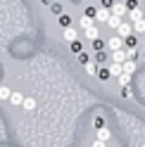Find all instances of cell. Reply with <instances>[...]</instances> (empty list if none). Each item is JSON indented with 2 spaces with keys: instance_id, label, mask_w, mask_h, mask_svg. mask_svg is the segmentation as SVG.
Returning a JSON list of instances; mask_svg holds the SVG:
<instances>
[{
  "instance_id": "1",
  "label": "cell",
  "mask_w": 145,
  "mask_h": 147,
  "mask_svg": "<svg viewBox=\"0 0 145 147\" xmlns=\"http://www.w3.org/2000/svg\"><path fill=\"white\" fill-rule=\"evenodd\" d=\"M124 48H126V40L119 38V36H112V38L107 40V50H110V52H119V50H124Z\"/></svg>"
},
{
  "instance_id": "2",
  "label": "cell",
  "mask_w": 145,
  "mask_h": 147,
  "mask_svg": "<svg viewBox=\"0 0 145 147\" xmlns=\"http://www.w3.org/2000/svg\"><path fill=\"white\" fill-rule=\"evenodd\" d=\"M131 33H133V24L131 22H121V26L117 29V36L126 40V38H131Z\"/></svg>"
},
{
  "instance_id": "3",
  "label": "cell",
  "mask_w": 145,
  "mask_h": 147,
  "mask_svg": "<svg viewBox=\"0 0 145 147\" xmlns=\"http://www.w3.org/2000/svg\"><path fill=\"white\" fill-rule=\"evenodd\" d=\"M112 14H117V17H121V19H124V17L129 14V5L121 3V0H117V5L112 7Z\"/></svg>"
},
{
  "instance_id": "4",
  "label": "cell",
  "mask_w": 145,
  "mask_h": 147,
  "mask_svg": "<svg viewBox=\"0 0 145 147\" xmlns=\"http://www.w3.org/2000/svg\"><path fill=\"white\" fill-rule=\"evenodd\" d=\"M110 17H112V10H107V7H98L95 22H102V24H107V22H110Z\"/></svg>"
},
{
  "instance_id": "5",
  "label": "cell",
  "mask_w": 145,
  "mask_h": 147,
  "mask_svg": "<svg viewBox=\"0 0 145 147\" xmlns=\"http://www.w3.org/2000/svg\"><path fill=\"white\" fill-rule=\"evenodd\" d=\"M62 38H64L69 45H71V43H76V40H79V36H76V29H74V26L64 29V31H62Z\"/></svg>"
},
{
  "instance_id": "6",
  "label": "cell",
  "mask_w": 145,
  "mask_h": 147,
  "mask_svg": "<svg viewBox=\"0 0 145 147\" xmlns=\"http://www.w3.org/2000/svg\"><path fill=\"white\" fill-rule=\"evenodd\" d=\"M126 17H129V22H131V24H136V22L145 19V17H143V10H140V7H133V10H129V14H126Z\"/></svg>"
},
{
  "instance_id": "7",
  "label": "cell",
  "mask_w": 145,
  "mask_h": 147,
  "mask_svg": "<svg viewBox=\"0 0 145 147\" xmlns=\"http://www.w3.org/2000/svg\"><path fill=\"white\" fill-rule=\"evenodd\" d=\"M83 36H86L90 43H95L98 38H100V31H98V26H90V29H86V31H83Z\"/></svg>"
},
{
  "instance_id": "8",
  "label": "cell",
  "mask_w": 145,
  "mask_h": 147,
  "mask_svg": "<svg viewBox=\"0 0 145 147\" xmlns=\"http://www.w3.org/2000/svg\"><path fill=\"white\" fill-rule=\"evenodd\" d=\"M110 138H112V131H110L107 126H105V128H100V131L95 133V140H102V142H107Z\"/></svg>"
},
{
  "instance_id": "9",
  "label": "cell",
  "mask_w": 145,
  "mask_h": 147,
  "mask_svg": "<svg viewBox=\"0 0 145 147\" xmlns=\"http://www.w3.org/2000/svg\"><path fill=\"white\" fill-rule=\"evenodd\" d=\"M112 62H114V64H124V62H129V57H126V50L112 52Z\"/></svg>"
},
{
  "instance_id": "10",
  "label": "cell",
  "mask_w": 145,
  "mask_h": 147,
  "mask_svg": "<svg viewBox=\"0 0 145 147\" xmlns=\"http://www.w3.org/2000/svg\"><path fill=\"white\" fill-rule=\"evenodd\" d=\"M24 100H26V97H24L22 93H12V97H10V105H12V107H24Z\"/></svg>"
},
{
  "instance_id": "11",
  "label": "cell",
  "mask_w": 145,
  "mask_h": 147,
  "mask_svg": "<svg viewBox=\"0 0 145 147\" xmlns=\"http://www.w3.org/2000/svg\"><path fill=\"white\" fill-rule=\"evenodd\" d=\"M136 69H138V64H136V59H129V62H124V74H129V76H133Z\"/></svg>"
},
{
  "instance_id": "12",
  "label": "cell",
  "mask_w": 145,
  "mask_h": 147,
  "mask_svg": "<svg viewBox=\"0 0 145 147\" xmlns=\"http://www.w3.org/2000/svg\"><path fill=\"white\" fill-rule=\"evenodd\" d=\"M121 22H124L121 17H117V14H112V17H110V22H107V26H110L112 31H117V29H119V26H121Z\"/></svg>"
},
{
  "instance_id": "13",
  "label": "cell",
  "mask_w": 145,
  "mask_h": 147,
  "mask_svg": "<svg viewBox=\"0 0 145 147\" xmlns=\"http://www.w3.org/2000/svg\"><path fill=\"white\" fill-rule=\"evenodd\" d=\"M79 24H81V29H83V31H86V29H90V26H95V22L90 19V17H86V14L79 19Z\"/></svg>"
},
{
  "instance_id": "14",
  "label": "cell",
  "mask_w": 145,
  "mask_h": 147,
  "mask_svg": "<svg viewBox=\"0 0 145 147\" xmlns=\"http://www.w3.org/2000/svg\"><path fill=\"white\" fill-rule=\"evenodd\" d=\"M110 71H112V76H117V78H119L121 76V74H124V64H110Z\"/></svg>"
},
{
  "instance_id": "15",
  "label": "cell",
  "mask_w": 145,
  "mask_h": 147,
  "mask_svg": "<svg viewBox=\"0 0 145 147\" xmlns=\"http://www.w3.org/2000/svg\"><path fill=\"white\" fill-rule=\"evenodd\" d=\"M86 74H88V76H98V71H100V67H98V64H93V62H90V64H86Z\"/></svg>"
},
{
  "instance_id": "16",
  "label": "cell",
  "mask_w": 145,
  "mask_h": 147,
  "mask_svg": "<svg viewBox=\"0 0 145 147\" xmlns=\"http://www.w3.org/2000/svg\"><path fill=\"white\" fill-rule=\"evenodd\" d=\"M50 12L55 14V17H62V14H64V7H62L60 3H52V5H50Z\"/></svg>"
},
{
  "instance_id": "17",
  "label": "cell",
  "mask_w": 145,
  "mask_h": 147,
  "mask_svg": "<svg viewBox=\"0 0 145 147\" xmlns=\"http://www.w3.org/2000/svg\"><path fill=\"white\" fill-rule=\"evenodd\" d=\"M10 97H12V90L7 86H0V100H7V102H10Z\"/></svg>"
},
{
  "instance_id": "18",
  "label": "cell",
  "mask_w": 145,
  "mask_h": 147,
  "mask_svg": "<svg viewBox=\"0 0 145 147\" xmlns=\"http://www.w3.org/2000/svg\"><path fill=\"white\" fill-rule=\"evenodd\" d=\"M69 50L74 52V55H81V52H83V43H81V40H76V43H71V45H69Z\"/></svg>"
},
{
  "instance_id": "19",
  "label": "cell",
  "mask_w": 145,
  "mask_h": 147,
  "mask_svg": "<svg viewBox=\"0 0 145 147\" xmlns=\"http://www.w3.org/2000/svg\"><path fill=\"white\" fill-rule=\"evenodd\" d=\"M24 109H26V112H33V109H36V97H26L24 100Z\"/></svg>"
},
{
  "instance_id": "20",
  "label": "cell",
  "mask_w": 145,
  "mask_h": 147,
  "mask_svg": "<svg viewBox=\"0 0 145 147\" xmlns=\"http://www.w3.org/2000/svg\"><path fill=\"white\" fill-rule=\"evenodd\" d=\"M57 22H60V26L69 29V26H71V17H69V14H62V17H57Z\"/></svg>"
},
{
  "instance_id": "21",
  "label": "cell",
  "mask_w": 145,
  "mask_h": 147,
  "mask_svg": "<svg viewBox=\"0 0 145 147\" xmlns=\"http://www.w3.org/2000/svg\"><path fill=\"white\" fill-rule=\"evenodd\" d=\"M98 78H100V81H110L112 78V71L110 69H100V71H98Z\"/></svg>"
},
{
  "instance_id": "22",
  "label": "cell",
  "mask_w": 145,
  "mask_h": 147,
  "mask_svg": "<svg viewBox=\"0 0 145 147\" xmlns=\"http://www.w3.org/2000/svg\"><path fill=\"white\" fill-rule=\"evenodd\" d=\"M93 128H95V131L105 128V116H100V114H98V116H95V121H93Z\"/></svg>"
},
{
  "instance_id": "23",
  "label": "cell",
  "mask_w": 145,
  "mask_h": 147,
  "mask_svg": "<svg viewBox=\"0 0 145 147\" xmlns=\"http://www.w3.org/2000/svg\"><path fill=\"white\" fill-rule=\"evenodd\" d=\"M133 31H136V33H145V19L136 22V24H133Z\"/></svg>"
},
{
  "instance_id": "24",
  "label": "cell",
  "mask_w": 145,
  "mask_h": 147,
  "mask_svg": "<svg viewBox=\"0 0 145 147\" xmlns=\"http://www.w3.org/2000/svg\"><path fill=\"white\" fill-rule=\"evenodd\" d=\"M131 78H133V76H129V74H121V76H119V83H121V86H131Z\"/></svg>"
},
{
  "instance_id": "25",
  "label": "cell",
  "mask_w": 145,
  "mask_h": 147,
  "mask_svg": "<svg viewBox=\"0 0 145 147\" xmlns=\"http://www.w3.org/2000/svg\"><path fill=\"white\" fill-rule=\"evenodd\" d=\"M121 97H133V90H131V86H121Z\"/></svg>"
},
{
  "instance_id": "26",
  "label": "cell",
  "mask_w": 145,
  "mask_h": 147,
  "mask_svg": "<svg viewBox=\"0 0 145 147\" xmlns=\"http://www.w3.org/2000/svg\"><path fill=\"white\" fill-rule=\"evenodd\" d=\"M76 57H79V62L83 64V67H86V64H90V57H88L86 52H81V55H76Z\"/></svg>"
},
{
  "instance_id": "27",
  "label": "cell",
  "mask_w": 145,
  "mask_h": 147,
  "mask_svg": "<svg viewBox=\"0 0 145 147\" xmlns=\"http://www.w3.org/2000/svg\"><path fill=\"white\" fill-rule=\"evenodd\" d=\"M126 50V57L129 59H136V52H138V48H124Z\"/></svg>"
},
{
  "instance_id": "28",
  "label": "cell",
  "mask_w": 145,
  "mask_h": 147,
  "mask_svg": "<svg viewBox=\"0 0 145 147\" xmlns=\"http://www.w3.org/2000/svg\"><path fill=\"white\" fill-rule=\"evenodd\" d=\"M95 14H98V7H86V17L95 19Z\"/></svg>"
},
{
  "instance_id": "29",
  "label": "cell",
  "mask_w": 145,
  "mask_h": 147,
  "mask_svg": "<svg viewBox=\"0 0 145 147\" xmlns=\"http://www.w3.org/2000/svg\"><path fill=\"white\" fill-rule=\"evenodd\" d=\"M126 48H138V40L136 38H126Z\"/></svg>"
},
{
  "instance_id": "30",
  "label": "cell",
  "mask_w": 145,
  "mask_h": 147,
  "mask_svg": "<svg viewBox=\"0 0 145 147\" xmlns=\"http://www.w3.org/2000/svg\"><path fill=\"white\" fill-rule=\"evenodd\" d=\"M117 3H114V0H102V7H107V10H112V7H114Z\"/></svg>"
},
{
  "instance_id": "31",
  "label": "cell",
  "mask_w": 145,
  "mask_h": 147,
  "mask_svg": "<svg viewBox=\"0 0 145 147\" xmlns=\"http://www.w3.org/2000/svg\"><path fill=\"white\" fill-rule=\"evenodd\" d=\"M93 147H107V142H102V140H93Z\"/></svg>"
},
{
  "instance_id": "32",
  "label": "cell",
  "mask_w": 145,
  "mask_h": 147,
  "mask_svg": "<svg viewBox=\"0 0 145 147\" xmlns=\"http://www.w3.org/2000/svg\"><path fill=\"white\" fill-rule=\"evenodd\" d=\"M143 147H145V142H143Z\"/></svg>"
},
{
  "instance_id": "33",
  "label": "cell",
  "mask_w": 145,
  "mask_h": 147,
  "mask_svg": "<svg viewBox=\"0 0 145 147\" xmlns=\"http://www.w3.org/2000/svg\"><path fill=\"white\" fill-rule=\"evenodd\" d=\"M143 3H145V0H143Z\"/></svg>"
}]
</instances>
